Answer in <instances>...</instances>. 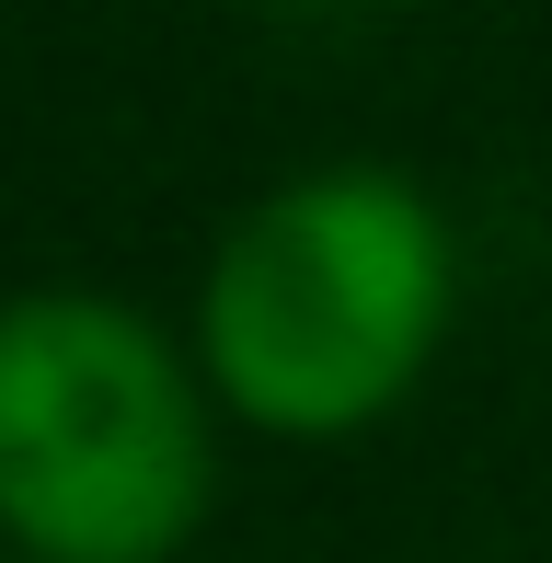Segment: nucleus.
<instances>
[{
	"label": "nucleus",
	"mask_w": 552,
	"mask_h": 563,
	"mask_svg": "<svg viewBox=\"0 0 552 563\" xmlns=\"http://www.w3.org/2000/svg\"><path fill=\"white\" fill-rule=\"evenodd\" d=\"M449 322V230L404 173H299L208 265V368L276 438H345Z\"/></svg>",
	"instance_id": "obj_1"
},
{
	"label": "nucleus",
	"mask_w": 552,
	"mask_h": 563,
	"mask_svg": "<svg viewBox=\"0 0 552 563\" xmlns=\"http://www.w3.org/2000/svg\"><path fill=\"white\" fill-rule=\"evenodd\" d=\"M208 506V426L139 311L46 288L0 311V529L35 563H162Z\"/></svg>",
	"instance_id": "obj_2"
}]
</instances>
